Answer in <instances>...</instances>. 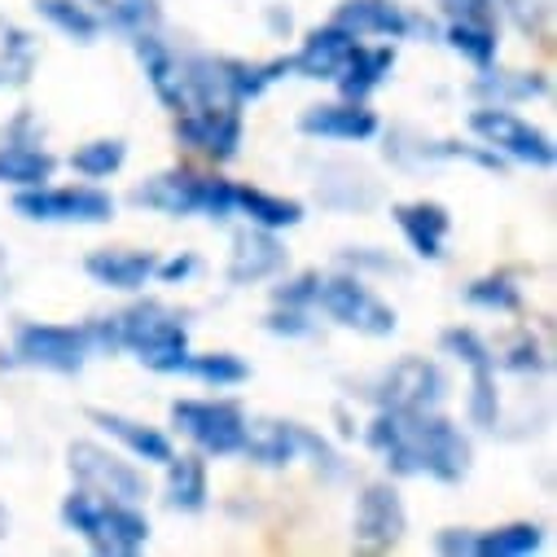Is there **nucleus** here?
<instances>
[{"mask_svg": "<svg viewBox=\"0 0 557 557\" xmlns=\"http://www.w3.org/2000/svg\"><path fill=\"white\" fill-rule=\"evenodd\" d=\"M364 444L382 457V466L395 479L431 474L435 483H461L474 466L470 435L457 422H448L440 408H377L373 422L364 426Z\"/></svg>", "mask_w": 557, "mask_h": 557, "instance_id": "1", "label": "nucleus"}, {"mask_svg": "<svg viewBox=\"0 0 557 557\" xmlns=\"http://www.w3.org/2000/svg\"><path fill=\"white\" fill-rule=\"evenodd\" d=\"M62 522L66 531H75L92 553L106 557H127V553H141L150 544V518L141 505H127V500H110L97 496L88 487H75L62 500Z\"/></svg>", "mask_w": 557, "mask_h": 557, "instance_id": "2", "label": "nucleus"}, {"mask_svg": "<svg viewBox=\"0 0 557 557\" xmlns=\"http://www.w3.org/2000/svg\"><path fill=\"white\" fill-rule=\"evenodd\" d=\"M132 207L159 211L168 220H185V215H207V220H228L237 215L233 207V181L224 176H207L194 168H172L150 176L146 185L132 189Z\"/></svg>", "mask_w": 557, "mask_h": 557, "instance_id": "3", "label": "nucleus"}, {"mask_svg": "<svg viewBox=\"0 0 557 557\" xmlns=\"http://www.w3.org/2000/svg\"><path fill=\"white\" fill-rule=\"evenodd\" d=\"M119 321V347L132 351L141 364H150L154 373H172L176 360L189 351V321L185 312L159 304V299H141L123 312H114Z\"/></svg>", "mask_w": 557, "mask_h": 557, "instance_id": "4", "label": "nucleus"}, {"mask_svg": "<svg viewBox=\"0 0 557 557\" xmlns=\"http://www.w3.org/2000/svg\"><path fill=\"white\" fill-rule=\"evenodd\" d=\"M334 325L343 330H356L364 338H391L399 317L395 308L364 282V276L356 272H338V276H321V286H317V304Z\"/></svg>", "mask_w": 557, "mask_h": 557, "instance_id": "5", "label": "nucleus"}, {"mask_svg": "<svg viewBox=\"0 0 557 557\" xmlns=\"http://www.w3.org/2000/svg\"><path fill=\"white\" fill-rule=\"evenodd\" d=\"M88 360H92V347L84 325H58V321H23L14 330L10 356H0V364H27L62 377L79 373Z\"/></svg>", "mask_w": 557, "mask_h": 557, "instance_id": "6", "label": "nucleus"}, {"mask_svg": "<svg viewBox=\"0 0 557 557\" xmlns=\"http://www.w3.org/2000/svg\"><path fill=\"white\" fill-rule=\"evenodd\" d=\"M172 426L202 453V457H237L246 435V408L237 399H176L172 404Z\"/></svg>", "mask_w": 557, "mask_h": 557, "instance_id": "7", "label": "nucleus"}, {"mask_svg": "<svg viewBox=\"0 0 557 557\" xmlns=\"http://www.w3.org/2000/svg\"><path fill=\"white\" fill-rule=\"evenodd\" d=\"M14 211L32 224H110L114 198L101 185H32L14 194Z\"/></svg>", "mask_w": 557, "mask_h": 557, "instance_id": "8", "label": "nucleus"}, {"mask_svg": "<svg viewBox=\"0 0 557 557\" xmlns=\"http://www.w3.org/2000/svg\"><path fill=\"white\" fill-rule=\"evenodd\" d=\"M470 132L487 150H496L500 159H513V163H527V168H553V159H557L553 136L540 132L531 119H522L509 106H479L470 114Z\"/></svg>", "mask_w": 557, "mask_h": 557, "instance_id": "9", "label": "nucleus"}, {"mask_svg": "<svg viewBox=\"0 0 557 557\" xmlns=\"http://www.w3.org/2000/svg\"><path fill=\"white\" fill-rule=\"evenodd\" d=\"M71 474H75V487H88L97 496H110V500H127V505H141L150 496V479L141 466L123 461L119 453L92 444V440H75L71 444Z\"/></svg>", "mask_w": 557, "mask_h": 557, "instance_id": "10", "label": "nucleus"}, {"mask_svg": "<svg viewBox=\"0 0 557 557\" xmlns=\"http://www.w3.org/2000/svg\"><path fill=\"white\" fill-rule=\"evenodd\" d=\"M448 391H453V382H448V373L435 360L404 356L391 369H382L377 382H373V391H364V395H373L377 408H417V412H431V408H444Z\"/></svg>", "mask_w": 557, "mask_h": 557, "instance_id": "11", "label": "nucleus"}, {"mask_svg": "<svg viewBox=\"0 0 557 557\" xmlns=\"http://www.w3.org/2000/svg\"><path fill=\"white\" fill-rule=\"evenodd\" d=\"M242 106H207V101H189L185 110H176V141L185 150H194L207 163H228L242 150Z\"/></svg>", "mask_w": 557, "mask_h": 557, "instance_id": "12", "label": "nucleus"}, {"mask_svg": "<svg viewBox=\"0 0 557 557\" xmlns=\"http://www.w3.org/2000/svg\"><path fill=\"white\" fill-rule=\"evenodd\" d=\"M356 40H431L440 36L426 14H412L399 0H343L334 18Z\"/></svg>", "mask_w": 557, "mask_h": 557, "instance_id": "13", "label": "nucleus"}, {"mask_svg": "<svg viewBox=\"0 0 557 557\" xmlns=\"http://www.w3.org/2000/svg\"><path fill=\"white\" fill-rule=\"evenodd\" d=\"M404 531H408V509H404V496L395 492V483H386V479L369 483L356 500L351 544L360 553H386L404 540Z\"/></svg>", "mask_w": 557, "mask_h": 557, "instance_id": "14", "label": "nucleus"}, {"mask_svg": "<svg viewBox=\"0 0 557 557\" xmlns=\"http://www.w3.org/2000/svg\"><path fill=\"white\" fill-rule=\"evenodd\" d=\"M290 263V250L286 242L276 237L272 228H259V224H246L233 233V246H228V286H259V282H272L282 276Z\"/></svg>", "mask_w": 557, "mask_h": 557, "instance_id": "15", "label": "nucleus"}, {"mask_svg": "<svg viewBox=\"0 0 557 557\" xmlns=\"http://www.w3.org/2000/svg\"><path fill=\"white\" fill-rule=\"evenodd\" d=\"M299 132L312 136V141H338V146H360V141H373L382 132V119L364 106V101H321V106H308L299 114Z\"/></svg>", "mask_w": 557, "mask_h": 557, "instance_id": "16", "label": "nucleus"}, {"mask_svg": "<svg viewBox=\"0 0 557 557\" xmlns=\"http://www.w3.org/2000/svg\"><path fill=\"white\" fill-rule=\"evenodd\" d=\"M391 215H395V228L404 233V242L412 246L417 259H444V242L453 233V215L444 202L412 198V202H395Z\"/></svg>", "mask_w": 557, "mask_h": 557, "instance_id": "17", "label": "nucleus"}, {"mask_svg": "<svg viewBox=\"0 0 557 557\" xmlns=\"http://www.w3.org/2000/svg\"><path fill=\"white\" fill-rule=\"evenodd\" d=\"M132 49L136 58H141V71L154 88V97L176 114L189 106V92H185V66H181V53L159 36V32H141V36H132Z\"/></svg>", "mask_w": 557, "mask_h": 557, "instance_id": "18", "label": "nucleus"}, {"mask_svg": "<svg viewBox=\"0 0 557 557\" xmlns=\"http://www.w3.org/2000/svg\"><path fill=\"white\" fill-rule=\"evenodd\" d=\"M154 263H159L154 250L101 246V250H92V255L84 259V272L92 276L97 286H106V290H123V295H132V290H141L146 282H154Z\"/></svg>", "mask_w": 557, "mask_h": 557, "instance_id": "19", "label": "nucleus"}, {"mask_svg": "<svg viewBox=\"0 0 557 557\" xmlns=\"http://www.w3.org/2000/svg\"><path fill=\"white\" fill-rule=\"evenodd\" d=\"M88 422L101 426L110 440H119L136 461H146V466H168L176 444L168 431L150 426V422H136V417H123V412H110V408H88Z\"/></svg>", "mask_w": 557, "mask_h": 557, "instance_id": "20", "label": "nucleus"}, {"mask_svg": "<svg viewBox=\"0 0 557 557\" xmlns=\"http://www.w3.org/2000/svg\"><path fill=\"white\" fill-rule=\"evenodd\" d=\"M356 49V36L343 32L338 23H325V27H312L308 40L299 45V53H290V75L299 79H325L334 84V75L343 71L347 53Z\"/></svg>", "mask_w": 557, "mask_h": 557, "instance_id": "21", "label": "nucleus"}, {"mask_svg": "<svg viewBox=\"0 0 557 557\" xmlns=\"http://www.w3.org/2000/svg\"><path fill=\"white\" fill-rule=\"evenodd\" d=\"M58 172V154L45 150V136H0V185L32 189L49 185Z\"/></svg>", "mask_w": 557, "mask_h": 557, "instance_id": "22", "label": "nucleus"}, {"mask_svg": "<svg viewBox=\"0 0 557 557\" xmlns=\"http://www.w3.org/2000/svg\"><path fill=\"white\" fill-rule=\"evenodd\" d=\"M242 457H250L263 470H286L299 461V422H276V417H246Z\"/></svg>", "mask_w": 557, "mask_h": 557, "instance_id": "23", "label": "nucleus"}, {"mask_svg": "<svg viewBox=\"0 0 557 557\" xmlns=\"http://www.w3.org/2000/svg\"><path fill=\"white\" fill-rule=\"evenodd\" d=\"M317 202L330 211H369L382 202V189L369 172L351 163H325L317 172Z\"/></svg>", "mask_w": 557, "mask_h": 557, "instance_id": "24", "label": "nucleus"}, {"mask_svg": "<svg viewBox=\"0 0 557 557\" xmlns=\"http://www.w3.org/2000/svg\"><path fill=\"white\" fill-rule=\"evenodd\" d=\"M391 71H395V49L391 45H360L356 40V49L347 53L343 71L334 75V88L347 101H369V92H377Z\"/></svg>", "mask_w": 557, "mask_h": 557, "instance_id": "25", "label": "nucleus"}, {"mask_svg": "<svg viewBox=\"0 0 557 557\" xmlns=\"http://www.w3.org/2000/svg\"><path fill=\"white\" fill-rule=\"evenodd\" d=\"M163 500L176 513H202L211 500V474L202 453H172L168 479H163Z\"/></svg>", "mask_w": 557, "mask_h": 557, "instance_id": "26", "label": "nucleus"}, {"mask_svg": "<svg viewBox=\"0 0 557 557\" xmlns=\"http://www.w3.org/2000/svg\"><path fill=\"white\" fill-rule=\"evenodd\" d=\"M548 75L544 71H496L483 66L479 79L470 84L474 97H487V106H518V101H544L548 97Z\"/></svg>", "mask_w": 557, "mask_h": 557, "instance_id": "27", "label": "nucleus"}, {"mask_svg": "<svg viewBox=\"0 0 557 557\" xmlns=\"http://www.w3.org/2000/svg\"><path fill=\"white\" fill-rule=\"evenodd\" d=\"M233 207L259 224V228H272V233H286L295 224H304V202L299 198H286V194H268L259 185H233Z\"/></svg>", "mask_w": 557, "mask_h": 557, "instance_id": "28", "label": "nucleus"}, {"mask_svg": "<svg viewBox=\"0 0 557 557\" xmlns=\"http://www.w3.org/2000/svg\"><path fill=\"white\" fill-rule=\"evenodd\" d=\"M224 62V79L237 106L259 101L276 79L290 75V58H268V62H246V58H220Z\"/></svg>", "mask_w": 557, "mask_h": 557, "instance_id": "29", "label": "nucleus"}, {"mask_svg": "<svg viewBox=\"0 0 557 557\" xmlns=\"http://www.w3.org/2000/svg\"><path fill=\"white\" fill-rule=\"evenodd\" d=\"M172 373L194 377V382L215 386V391H228V386H242L250 377V364L242 356H233V351H185Z\"/></svg>", "mask_w": 557, "mask_h": 557, "instance_id": "30", "label": "nucleus"}, {"mask_svg": "<svg viewBox=\"0 0 557 557\" xmlns=\"http://www.w3.org/2000/svg\"><path fill=\"white\" fill-rule=\"evenodd\" d=\"M540 548H544V527L535 522H509L470 535V557H527Z\"/></svg>", "mask_w": 557, "mask_h": 557, "instance_id": "31", "label": "nucleus"}, {"mask_svg": "<svg viewBox=\"0 0 557 557\" xmlns=\"http://www.w3.org/2000/svg\"><path fill=\"white\" fill-rule=\"evenodd\" d=\"M36 62H40V40L32 32L0 27V92L5 88H27Z\"/></svg>", "mask_w": 557, "mask_h": 557, "instance_id": "32", "label": "nucleus"}, {"mask_svg": "<svg viewBox=\"0 0 557 557\" xmlns=\"http://www.w3.org/2000/svg\"><path fill=\"white\" fill-rule=\"evenodd\" d=\"M36 14L75 45H97V36H101V18L84 0H36Z\"/></svg>", "mask_w": 557, "mask_h": 557, "instance_id": "33", "label": "nucleus"}, {"mask_svg": "<svg viewBox=\"0 0 557 557\" xmlns=\"http://www.w3.org/2000/svg\"><path fill=\"white\" fill-rule=\"evenodd\" d=\"M71 172L84 176V181H110L123 172L127 163V141H119V136H101V141H88L79 150H71Z\"/></svg>", "mask_w": 557, "mask_h": 557, "instance_id": "34", "label": "nucleus"}, {"mask_svg": "<svg viewBox=\"0 0 557 557\" xmlns=\"http://www.w3.org/2000/svg\"><path fill=\"white\" fill-rule=\"evenodd\" d=\"M444 40L453 53H461L470 66H496V53H500V27H487V23H448L444 27Z\"/></svg>", "mask_w": 557, "mask_h": 557, "instance_id": "35", "label": "nucleus"}, {"mask_svg": "<svg viewBox=\"0 0 557 557\" xmlns=\"http://www.w3.org/2000/svg\"><path fill=\"white\" fill-rule=\"evenodd\" d=\"M492 356H496V369L518 373V377H535V373H544V369H548V351H544V343H540L531 330L509 334L505 343H496V347H492Z\"/></svg>", "mask_w": 557, "mask_h": 557, "instance_id": "36", "label": "nucleus"}, {"mask_svg": "<svg viewBox=\"0 0 557 557\" xmlns=\"http://www.w3.org/2000/svg\"><path fill=\"white\" fill-rule=\"evenodd\" d=\"M466 304L479 308V312H518L522 308V286L513 282L509 272H487V276H474L466 286Z\"/></svg>", "mask_w": 557, "mask_h": 557, "instance_id": "37", "label": "nucleus"}, {"mask_svg": "<svg viewBox=\"0 0 557 557\" xmlns=\"http://www.w3.org/2000/svg\"><path fill=\"white\" fill-rule=\"evenodd\" d=\"M440 351L453 356L457 364H466L470 373H479V369H496L492 343H487L479 330H470V325H453V330H444V334H440Z\"/></svg>", "mask_w": 557, "mask_h": 557, "instance_id": "38", "label": "nucleus"}, {"mask_svg": "<svg viewBox=\"0 0 557 557\" xmlns=\"http://www.w3.org/2000/svg\"><path fill=\"white\" fill-rule=\"evenodd\" d=\"M466 417L474 431H496L500 426V391H496V369L470 373V395H466Z\"/></svg>", "mask_w": 557, "mask_h": 557, "instance_id": "39", "label": "nucleus"}, {"mask_svg": "<svg viewBox=\"0 0 557 557\" xmlns=\"http://www.w3.org/2000/svg\"><path fill=\"white\" fill-rule=\"evenodd\" d=\"M496 14L509 18L527 40H540L548 36V18H553V0H496Z\"/></svg>", "mask_w": 557, "mask_h": 557, "instance_id": "40", "label": "nucleus"}, {"mask_svg": "<svg viewBox=\"0 0 557 557\" xmlns=\"http://www.w3.org/2000/svg\"><path fill=\"white\" fill-rule=\"evenodd\" d=\"M317 286H321V272H317V268H304V272L286 276L282 286H272V304H282V308H308V312H312Z\"/></svg>", "mask_w": 557, "mask_h": 557, "instance_id": "41", "label": "nucleus"}, {"mask_svg": "<svg viewBox=\"0 0 557 557\" xmlns=\"http://www.w3.org/2000/svg\"><path fill=\"white\" fill-rule=\"evenodd\" d=\"M299 457H312V466H317L325 479H343V474H347L343 457H338V453L330 448V440L317 435L312 426H299Z\"/></svg>", "mask_w": 557, "mask_h": 557, "instance_id": "42", "label": "nucleus"}, {"mask_svg": "<svg viewBox=\"0 0 557 557\" xmlns=\"http://www.w3.org/2000/svg\"><path fill=\"white\" fill-rule=\"evenodd\" d=\"M263 330L268 334H282V338H308L317 325H312L308 308H282V304H272V312L263 317Z\"/></svg>", "mask_w": 557, "mask_h": 557, "instance_id": "43", "label": "nucleus"}, {"mask_svg": "<svg viewBox=\"0 0 557 557\" xmlns=\"http://www.w3.org/2000/svg\"><path fill=\"white\" fill-rule=\"evenodd\" d=\"M444 10L448 23H487V27H500V14H496V0H435Z\"/></svg>", "mask_w": 557, "mask_h": 557, "instance_id": "44", "label": "nucleus"}, {"mask_svg": "<svg viewBox=\"0 0 557 557\" xmlns=\"http://www.w3.org/2000/svg\"><path fill=\"white\" fill-rule=\"evenodd\" d=\"M343 268H351L356 276H364V272H391V276H399V272H404L399 259L377 255L373 246H351V250H343Z\"/></svg>", "mask_w": 557, "mask_h": 557, "instance_id": "45", "label": "nucleus"}, {"mask_svg": "<svg viewBox=\"0 0 557 557\" xmlns=\"http://www.w3.org/2000/svg\"><path fill=\"white\" fill-rule=\"evenodd\" d=\"M198 268H202V259H198L194 250H181V255H172V259H159V263H154V276H159L163 286H185Z\"/></svg>", "mask_w": 557, "mask_h": 557, "instance_id": "46", "label": "nucleus"}, {"mask_svg": "<svg viewBox=\"0 0 557 557\" xmlns=\"http://www.w3.org/2000/svg\"><path fill=\"white\" fill-rule=\"evenodd\" d=\"M470 527H444V531H435V548L440 553H470Z\"/></svg>", "mask_w": 557, "mask_h": 557, "instance_id": "47", "label": "nucleus"}, {"mask_svg": "<svg viewBox=\"0 0 557 557\" xmlns=\"http://www.w3.org/2000/svg\"><path fill=\"white\" fill-rule=\"evenodd\" d=\"M268 18H272V27H276V32H290V27H295V18H290V10L282 14V10H276V5H272V10H268Z\"/></svg>", "mask_w": 557, "mask_h": 557, "instance_id": "48", "label": "nucleus"}, {"mask_svg": "<svg viewBox=\"0 0 557 557\" xmlns=\"http://www.w3.org/2000/svg\"><path fill=\"white\" fill-rule=\"evenodd\" d=\"M5 535H10V513L0 509V540H5Z\"/></svg>", "mask_w": 557, "mask_h": 557, "instance_id": "49", "label": "nucleus"}, {"mask_svg": "<svg viewBox=\"0 0 557 557\" xmlns=\"http://www.w3.org/2000/svg\"><path fill=\"white\" fill-rule=\"evenodd\" d=\"M5 268H10V259H5V250H0V286H5Z\"/></svg>", "mask_w": 557, "mask_h": 557, "instance_id": "50", "label": "nucleus"}]
</instances>
